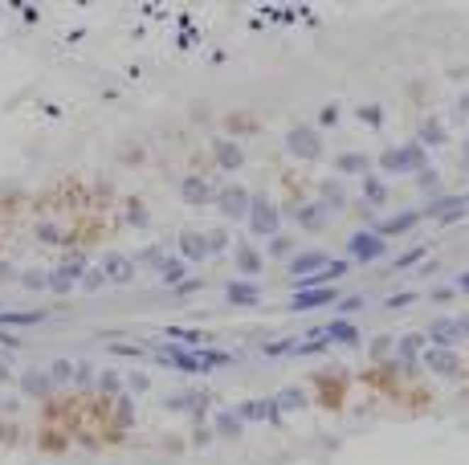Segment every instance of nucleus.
<instances>
[{"label":"nucleus","mask_w":469,"mask_h":465,"mask_svg":"<svg viewBox=\"0 0 469 465\" xmlns=\"http://www.w3.org/2000/svg\"><path fill=\"white\" fill-rule=\"evenodd\" d=\"M249 225L258 232H274V208H270V200H249Z\"/></svg>","instance_id":"1"},{"label":"nucleus","mask_w":469,"mask_h":465,"mask_svg":"<svg viewBox=\"0 0 469 465\" xmlns=\"http://www.w3.org/2000/svg\"><path fill=\"white\" fill-rule=\"evenodd\" d=\"M323 266H326L323 253H307V257H298V262H294V274H307V269H314V274H319Z\"/></svg>","instance_id":"2"},{"label":"nucleus","mask_w":469,"mask_h":465,"mask_svg":"<svg viewBox=\"0 0 469 465\" xmlns=\"http://www.w3.org/2000/svg\"><path fill=\"white\" fill-rule=\"evenodd\" d=\"M45 388H49V380H45V376H37V371H29V376H25V392H33V396H41Z\"/></svg>","instance_id":"3"},{"label":"nucleus","mask_w":469,"mask_h":465,"mask_svg":"<svg viewBox=\"0 0 469 465\" xmlns=\"http://www.w3.org/2000/svg\"><path fill=\"white\" fill-rule=\"evenodd\" d=\"M233 298L237 302H253L258 298V290H253V286H233Z\"/></svg>","instance_id":"4"},{"label":"nucleus","mask_w":469,"mask_h":465,"mask_svg":"<svg viewBox=\"0 0 469 465\" xmlns=\"http://www.w3.org/2000/svg\"><path fill=\"white\" fill-rule=\"evenodd\" d=\"M258 266H261V257H258V253L245 250V253H241V269H258Z\"/></svg>","instance_id":"5"},{"label":"nucleus","mask_w":469,"mask_h":465,"mask_svg":"<svg viewBox=\"0 0 469 465\" xmlns=\"http://www.w3.org/2000/svg\"><path fill=\"white\" fill-rule=\"evenodd\" d=\"M9 380V364H4V359H0V383Z\"/></svg>","instance_id":"6"}]
</instances>
